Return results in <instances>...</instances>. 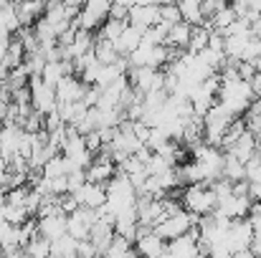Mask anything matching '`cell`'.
<instances>
[{"label":"cell","mask_w":261,"mask_h":258,"mask_svg":"<svg viewBox=\"0 0 261 258\" xmlns=\"http://www.w3.org/2000/svg\"><path fill=\"white\" fill-rule=\"evenodd\" d=\"M256 96H254V89L249 81H244V79H226V81H221V89H218V101L233 114V117H241L246 109H249V104L254 101Z\"/></svg>","instance_id":"cell-1"},{"label":"cell","mask_w":261,"mask_h":258,"mask_svg":"<svg viewBox=\"0 0 261 258\" xmlns=\"http://www.w3.org/2000/svg\"><path fill=\"white\" fill-rule=\"evenodd\" d=\"M180 205L193 215H211L218 205V197L208 185H185L180 192Z\"/></svg>","instance_id":"cell-2"},{"label":"cell","mask_w":261,"mask_h":258,"mask_svg":"<svg viewBox=\"0 0 261 258\" xmlns=\"http://www.w3.org/2000/svg\"><path fill=\"white\" fill-rule=\"evenodd\" d=\"M198 218H200V215H193V213H188V210H177L175 215L163 218L152 231H155L163 241H173L177 236H185L193 225H198Z\"/></svg>","instance_id":"cell-3"},{"label":"cell","mask_w":261,"mask_h":258,"mask_svg":"<svg viewBox=\"0 0 261 258\" xmlns=\"http://www.w3.org/2000/svg\"><path fill=\"white\" fill-rule=\"evenodd\" d=\"M109 8H112V0H84L79 15L74 18L76 28H84V31H99V25L107 20L109 15Z\"/></svg>","instance_id":"cell-4"},{"label":"cell","mask_w":261,"mask_h":258,"mask_svg":"<svg viewBox=\"0 0 261 258\" xmlns=\"http://www.w3.org/2000/svg\"><path fill=\"white\" fill-rule=\"evenodd\" d=\"M28 89H31V106L38 111V114H51L56 106H59V99H56V91L54 86H48L41 76H31L28 79Z\"/></svg>","instance_id":"cell-5"},{"label":"cell","mask_w":261,"mask_h":258,"mask_svg":"<svg viewBox=\"0 0 261 258\" xmlns=\"http://www.w3.org/2000/svg\"><path fill=\"white\" fill-rule=\"evenodd\" d=\"M254 241V231L249 225V218H239V220H231L228 231H226V238H223V246L236 253V251H246Z\"/></svg>","instance_id":"cell-6"},{"label":"cell","mask_w":261,"mask_h":258,"mask_svg":"<svg viewBox=\"0 0 261 258\" xmlns=\"http://www.w3.org/2000/svg\"><path fill=\"white\" fill-rule=\"evenodd\" d=\"M94 223H96V210L76 208L74 213L66 215V233H69L71 238H76V241H87Z\"/></svg>","instance_id":"cell-7"},{"label":"cell","mask_w":261,"mask_h":258,"mask_svg":"<svg viewBox=\"0 0 261 258\" xmlns=\"http://www.w3.org/2000/svg\"><path fill=\"white\" fill-rule=\"evenodd\" d=\"M249 208H251V197L249 195H228V197L218 200L213 213L223 215L228 220H239V218H249Z\"/></svg>","instance_id":"cell-8"},{"label":"cell","mask_w":261,"mask_h":258,"mask_svg":"<svg viewBox=\"0 0 261 258\" xmlns=\"http://www.w3.org/2000/svg\"><path fill=\"white\" fill-rule=\"evenodd\" d=\"M79 203V208H89V210H99L107 203V185H94V182H84L79 190L71 192Z\"/></svg>","instance_id":"cell-9"},{"label":"cell","mask_w":261,"mask_h":258,"mask_svg":"<svg viewBox=\"0 0 261 258\" xmlns=\"http://www.w3.org/2000/svg\"><path fill=\"white\" fill-rule=\"evenodd\" d=\"M135 248H137L135 253L140 258H163L165 251H168V241H163L155 231H150V233H145V236H137Z\"/></svg>","instance_id":"cell-10"},{"label":"cell","mask_w":261,"mask_h":258,"mask_svg":"<svg viewBox=\"0 0 261 258\" xmlns=\"http://www.w3.org/2000/svg\"><path fill=\"white\" fill-rule=\"evenodd\" d=\"M127 23L140 28V31L158 25L160 23V5H132L127 13Z\"/></svg>","instance_id":"cell-11"},{"label":"cell","mask_w":261,"mask_h":258,"mask_svg":"<svg viewBox=\"0 0 261 258\" xmlns=\"http://www.w3.org/2000/svg\"><path fill=\"white\" fill-rule=\"evenodd\" d=\"M13 8H15L20 25H33L38 18H43L46 0H13Z\"/></svg>","instance_id":"cell-12"},{"label":"cell","mask_w":261,"mask_h":258,"mask_svg":"<svg viewBox=\"0 0 261 258\" xmlns=\"http://www.w3.org/2000/svg\"><path fill=\"white\" fill-rule=\"evenodd\" d=\"M84 89H87V84H84L79 76H74V74H71V76H64L59 84L54 86L59 104H64V101H82Z\"/></svg>","instance_id":"cell-13"},{"label":"cell","mask_w":261,"mask_h":258,"mask_svg":"<svg viewBox=\"0 0 261 258\" xmlns=\"http://www.w3.org/2000/svg\"><path fill=\"white\" fill-rule=\"evenodd\" d=\"M36 223H38V236L46 238L48 243L56 241V238H61V236H66V215H61V213L59 215L38 218Z\"/></svg>","instance_id":"cell-14"},{"label":"cell","mask_w":261,"mask_h":258,"mask_svg":"<svg viewBox=\"0 0 261 258\" xmlns=\"http://www.w3.org/2000/svg\"><path fill=\"white\" fill-rule=\"evenodd\" d=\"M170 258H195L200 251H198V243L185 233V236H177L173 241H168V251H165Z\"/></svg>","instance_id":"cell-15"},{"label":"cell","mask_w":261,"mask_h":258,"mask_svg":"<svg viewBox=\"0 0 261 258\" xmlns=\"http://www.w3.org/2000/svg\"><path fill=\"white\" fill-rule=\"evenodd\" d=\"M140 43H142V31L127 23V28L122 31V36L114 41V48H117V53H119V56H129Z\"/></svg>","instance_id":"cell-16"},{"label":"cell","mask_w":261,"mask_h":258,"mask_svg":"<svg viewBox=\"0 0 261 258\" xmlns=\"http://www.w3.org/2000/svg\"><path fill=\"white\" fill-rule=\"evenodd\" d=\"M256 147H259V142H256V137L251 134V132H244L233 145H231V150H228V155H233L236 160H241V162H249L251 157H254V152H256Z\"/></svg>","instance_id":"cell-17"},{"label":"cell","mask_w":261,"mask_h":258,"mask_svg":"<svg viewBox=\"0 0 261 258\" xmlns=\"http://www.w3.org/2000/svg\"><path fill=\"white\" fill-rule=\"evenodd\" d=\"M51 258H79V241L69 233L51 241Z\"/></svg>","instance_id":"cell-18"},{"label":"cell","mask_w":261,"mask_h":258,"mask_svg":"<svg viewBox=\"0 0 261 258\" xmlns=\"http://www.w3.org/2000/svg\"><path fill=\"white\" fill-rule=\"evenodd\" d=\"M190 28H193V25H188L185 20H180V23L170 25V28H168L165 46H170V48H188V41H190Z\"/></svg>","instance_id":"cell-19"},{"label":"cell","mask_w":261,"mask_h":258,"mask_svg":"<svg viewBox=\"0 0 261 258\" xmlns=\"http://www.w3.org/2000/svg\"><path fill=\"white\" fill-rule=\"evenodd\" d=\"M200 3H203V0H175V5H177V10H180V18H182L188 25H200V23H203Z\"/></svg>","instance_id":"cell-20"},{"label":"cell","mask_w":261,"mask_h":258,"mask_svg":"<svg viewBox=\"0 0 261 258\" xmlns=\"http://www.w3.org/2000/svg\"><path fill=\"white\" fill-rule=\"evenodd\" d=\"M71 170H76V167L59 152V155H54V157L41 167V175H43V177H64V175H69Z\"/></svg>","instance_id":"cell-21"},{"label":"cell","mask_w":261,"mask_h":258,"mask_svg":"<svg viewBox=\"0 0 261 258\" xmlns=\"http://www.w3.org/2000/svg\"><path fill=\"white\" fill-rule=\"evenodd\" d=\"M94 56H96V61L101 64V66H112L117 59H119V53H117V48H114V43L112 41H107V38H99L96 36V43H94Z\"/></svg>","instance_id":"cell-22"},{"label":"cell","mask_w":261,"mask_h":258,"mask_svg":"<svg viewBox=\"0 0 261 258\" xmlns=\"http://www.w3.org/2000/svg\"><path fill=\"white\" fill-rule=\"evenodd\" d=\"M221 177H226L228 182L246 180V177H244V162H241V160H236L233 155L223 152V167H221Z\"/></svg>","instance_id":"cell-23"},{"label":"cell","mask_w":261,"mask_h":258,"mask_svg":"<svg viewBox=\"0 0 261 258\" xmlns=\"http://www.w3.org/2000/svg\"><path fill=\"white\" fill-rule=\"evenodd\" d=\"M20 28V20L15 15L13 3H8L5 8H0V36H13Z\"/></svg>","instance_id":"cell-24"},{"label":"cell","mask_w":261,"mask_h":258,"mask_svg":"<svg viewBox=\"0 0 261 258\" xmlns=\"http://www.w3.org/2000/svg\"><path fill=\"white\" fill-rule=\"evenodd\" d=\"M208 36H211V31L205 25H193L190 41H188V53H200L203 48H208Z\"/></svg>","instance_id":"cell-25"},{"label":"cell","mask_w":261,"mask_h":258,"mask_svg":"<svg viewBox=\"0 0 261 258\" xmlns=\"http://www.w3.org/2000/svg\"><path fill=\"white\" fill-rule=\"evenodd\" d=\"M127 28V20H112V18H107L101 25H99V31H96V36L99 38H107V41H117L119 36H122V31Z\"/></svg>","instance_id":"cell-26"},{"label":"cell","mask_w":261,"mask_h":258,"mask_svg":"<svg viewBox=\"0 0 261 258\" xmlns=\"http://www.w3.org/2000/svg\"><path fill=\"white\" fill-rule=\"evenodd\" d=\"M31 215L23 210V208H15V205H8V203H0V220L10 223V225H23Z\"/></svg>","instance_id":"cell-27"},{"label":"cell","mask_w":261,"mask_h":258,"mask_svg":"<svg viewBox=\"0 0 261 258\" xmlns=\"http://www.w3.org/2000/svg\"><path fill=\"white\" fill-rule=\"evenodd\" d=\"M64 76H66V71H64V64H61V61H46V66H43V71H41V79H43L46 84L56 86Z\"/></svg>","instance_id":"cell-28"},{"label":"cell","mask_w":261,"mask_h":258,"mask_svg":"<svg viewBox=\"0 0 261 258\" xmlns=\"http://www.w3.org/2000/svg\"><path fill=\"white\" fill-rule=\"evenodd\" d=\"M23 251L28 253V258H51V243L41 236H36L31 243L23 246Z\"/></svg>","instance_id":"cell-29"},{"label":"cell","mask_w":261,"mask_h":258,"mask_svg":"<svg viewBox=\"0 0 261 258\" xmlns=\"http://www.w3.org/2000/svg\"><path fill=\"white\" fill-rule=\"evenodd\" d=\"M129 251H132V241H127V238H122V236L114 233L112 243L104 251V258H119V256H124V253H129Z\"/></svg>","instance_id":"cell-30"},{"label":"cell","mask_w":261,"mask_h":258,"mask_svg":"<svg viewBox=\"0 0 261 258\" xmlns=\"http://www.w3.org/2000/svg\"><path fill=\"white\" fill-rule=\"evenodd\" d=\"M173 167H175L173 162H170V160H165V157H163V155H158V152H152V157L145 162V172H147V175H152V177H155V175H163V172H168V170H173Z\"/></svg>","instance_id":"cell-31"},{"label":"cell","mask_w":261,"mask_h":258,"mask_svg":"<svg viewBox=\"0 0 261 258\" xmlns=\"http://www.w3.org/2000/svg\"><path fill=\"white\" fill-rule=\"evenodd\" d=\"M31 192V185H20V187H10L5 192V203L8 205H15V208H23L25 205V197Z\"/></svg>","instance_id":"cell-32"},{"label":"cell","mask_w":261,"mask_h":258,"mask_svg":"<svg viewBox=\"0 0 261 258\" xmlns=\"http://www.w3.org/2000/svg\"><path fill=\"white\" fill-rule=\"evenodd\" d=\"M182 18H180V10H177V5L170 3V5H160V23H165V25H175V23H180Z\"/></svg>","instance_id":"cell-33"},{"label":"cell","mask_w":261,"mask_h":258,"mask_svg":"<svg viewBox=\"0 0 261 258\" xmlns=\"http://www.w3.org/2000/svg\"><path fill=\"white\" fill-rule=\"evenodd\" d=\"M84 182H87V175H84V170H71L69 175H66V187H69V192L79 190Z\"/></svg>","instance_id":"cell-34"},{"label":"cell","mask_w":261,"mask_h":258,"mask_svg":"<svg viewBox=\"0 0 261 258\" xmlns=\"http://www.w3.org/2000/svg\"><path fill=\"white\" fill-rule=\"evenodd\" d=\"M127 13H129V8H124V5H114V3H112L107 18H112V20H127Z\"/></svg>","instance_id":"cell-35"},{"label":"cell","mask_w":261,"mask_h":258,"mask_svg":"<svg viewBox=\"0 0 261 258\" xmlns=\"http://www.w3.org/2000/svg\"><path fill=\"white\" fill-rule=\"evenodd\" d=\"M96 248L91 246V241H79V258H96Z\"/></svg>","instance_id":"cell-36"},{"label":"cell","mask_w":261,"mask_h":258,"mask_svg":"<svg viewBox=\"0 0 261 258\" xmlns=\"http://www.w3.org/2000/svg\"><path fill=\"white\" fill-rule=\"evenodd\" d=\"M249 197H251V200H261V177L249 182Z\"/></svg>","instance_id":"cell-37"},{"label":"cell","mask_w":261,"mask_h":258,"mask_svg":"<svg viewBox=\"0 0 261 258\" xmlns=\"http://www.w3.org/2000/svg\"><path fill=\"white\" fill-rule=\"evenodd\" d=\"M249 225H251L254 236H261V215H249Z\"/></svg>","instance_id":"cell-38"},{"label":"cell","mask_w":261,"mask_h":258,"mask_svg":"<svg viewBox=\"0 0 261 258\" xmlns=\"http://www.w3.org/2000/svg\"><path fill=\"white\" fill-rule=\"evenodd\" d=\"M249 84H251V89H254V96H256V99H261V74H259V71H256V76H254Z\"/></svg>","instance_id":"cell-39"},{"label":"cell","mask_w":261,"mask_h":258,"mask_svg":"<svg viewBox=\"0 0 261 258\" xmlns=\"http://www.w3.org/2000/svg\"><path fill=\"white\" fill-rule=\"evenodd\" d=\"M249 248H251V253H254L256 258H261V236H254V241H251Z\"/></svg>","instance_id":"cell-40"},{"label":"cell","mask_w":261,"mask_h":258,"mask_svg":"<svg viewBox=\"0 0 261 258\" xmlns=\"http://www.w3.org/2000/svg\"><path fill=\"white\" fill-rule=\"evenodd\" d=\"M246 111H251V114L261 117V99H254V101L249 104V109H246Z\"/></svg>","instance_id":"cell-41"},{"label":"cell","mask_w":261,"mask_h":258,"mask_svg":"<svg viewBox=\"0 0 261 258\" xmlns=\"http://www.w3.org/2000/svg\"><path fill=\"white\" fill-rule=\"evenodd\" d=\"M8 43H10V36H0V61H3V56L8 51Z\"/></svg>","instance_id":"cell-42"},{"label":"cell","mask_w":261,"mask_h":258,"mask_svg":"<svg viewBox=\"0 0 261 258\" xmlns=\"http://www.w3.org/2000/svg\"><path fill=\"white\" fill-rule=\"evenodd\" d=\"M8 109H10V104H8V101H3V99H0V124H3V122H5V117H8Z\"/></svg>","instance_id":"cell-43"},{"label":"cell","mask_w":261,"mask_h":258,"mask_svg":"<svg viewBox=\"0 0 261 258\" xmlns=\"http://www.w3.org/2000/svg\"><path fill=\"white\" fill-rule=\"evenodd\" d=\"M231 258H256L251 253V248H246V251H236V253H231Z\"/></svg>","instance_id":"cell-44"},{"label":"cell","mask_w":261,"mask_h":258,"mask_svg":"<svg viewBox=\"0 0 261 258\" xmlns=\"http://www.w3.org/2000/svg\"><path fill=\"white\" fill-rule=\"evenodd\" d=\"M66 8H76V10H82V5H84V0H61Z\"/></svg>","instance_id":"cell-45"},{"label":"cell","mask_w":261,"mask_h":258,"mask_svg":"<svg viewBox=\"0 0 261 258\" xmlns=\"http://www.w3.org/2000/svg\"><path fill=\"white\" fill-rule=\"evenodd\" d=\"M114 5H124V8H132L135 5V0H112Z\"/></svg>","instance_id":"cell-46"},{"label":"cell","mask_w":261,"mask_h":258,"mask_svg":"<svg viewBox=\"0 0 261 258\" xmlns=\"http://www.w3.org/2000/svg\"><path fill=\"white\" fill-rule=\"evenodd\" d=\"M251 64H254V69H256V71H259V74H261V56H259V59H254Z\"/></svg>","instance_id":"cell-47"},{"label":"cell","mask_w":261,"mask_h":258,"mask_svg":"<svg viewBox=\"0 0 261 258\" xmlns=\"http://www.w3.org/2000/svg\"><path fill=\"white\" fill-rule=\"evenodd\" d=\"M254 160H256V162H259V165H261V145H259V147H256V152H254Z\"/></svg>","instance_id":"cell-48"},{"label":"cell","mask_w":261,"mask_h":258,"mask_svg":"<svg viewBox=\"0 0 261 258\" xmlns=\"http://www.w3.org/2000/svg\"><path fill=\"white\" fill-rule=\"evenodd\" d=\"M170 3H175V0H155V5H170Z\"/></svg>","instance_id":"cell-49"},{"label":"cell","mask_w":261,"mask_h":258,"mask_svg":"<svg viewBox=\"0 0 261 258\" xmlns=\"http://www.w3.org/2000/svg\"><path fill=\"white\" fill-rule=\"evenodd\" d=\"M254 137H256V142H259V145H261V129H259V132H256V134H254Z\"/></svg>","instance_id":"cell-50"},{"label":"cell","mask_w":261,"mask_h":258,"mask_svg":"<svg viewBox=\"0 0 261 258\" xmlns=\"http://www.w3.org/2000/svg\"><path fill=\"white\" fill-rule=\"evenodd\" d=\"M195 258H211V256H208V253H198Z\"/></svg>","instance_id":"cell-51"},{"label":"cell","mask_w":261,"mask_h":258,"mask_svg":"<svg viewBox=\"0 0 261 258\" xmlns=\"http://www.w3.org/2000/svg\"><path fill=\"white\" fill-rule=\"evenodd\" d=\"M163 258H170V256H168V253H165V256H163Z\"/></svg>","instance_id":"cell-52"}]
</instances>
